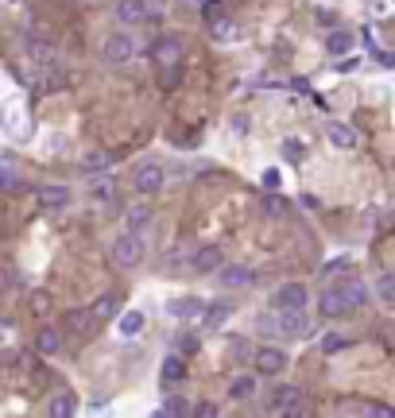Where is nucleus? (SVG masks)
<instances>
[{
  "instance_id": "nucleus-1",
  "label": "nucleus",
  "mask_w": 395,
  "mask_h": 418,
  "mask_svg": "<svg viewBox=\"0 0 395 418\" xmlns=\"http://www.w3.org/2000/svg\"><path fill=\"white\" fill-rule=\"evenodd\" d=\"M368 291L360 279H345L341 286H329L322 291V298H318V310H322L326 318H341V314H353L357 306H365Z\"/></svg>"
},
{
  "instance_id": "nucleus-2",
  "label": "nucleus",
  "mask_w": 395,
  "mask_h": 418,
  "mask_svg": "<svg viewBox=\"0 0 395 418\" xmlns=\"http://www.w3.org/2000/svg\"><path fill=\"white\" fill-rule=\"evenodd\" d=\"M144 256H147V244L139 233H125V236L113 240V264L117 267H136Z\"/></svg>"
},
{
  "instance_id": "nucleus-3",
  "label": "nucleus",
  "mask_w": 395,
  "mask_h": 418,
  "mask_svg": "<svg viewBox=\"0 0 395 418\" xmlns=\"http://www.w3.org/2000/svg\"><path fill=\"white\" fill-rule=\"evenodd\" d=\"M151 62H155V70H178L183 66V43L178 39H159V43L151 47Z\"/></svg>"
},
{
  "instance_id": "nucleus-4",
  "label": "nucleus",
  "mask_w": 395,
  "mask_h": 418,
  "mask_svg": "<svg viewBox=\"0 0 395 418\" xmlns=\"http://www.w3.org/2000/svg\"><path fill=\"white\" fill-rule=\"evenodd\" d=\"M101 54H105V62H109V66H125L132 54H136V43H132L125 31H117V35L105 39V51Z\"/></svg>"
},
{
  "instance_id": "nucleus-5",
  "label": "nucleus",
  "mask_w": 395,
  "mask_h": 418,
  "mask_svg": "<svg viewBox=\"0 0 395 418\" xmlns=\"http://www.w3.org/2000/svg\"><path fill=\"white\" fill-rule=\"evenodd\" d=\"M271 302H275V310H307L310 294L302 283H283L275 294H271Z\"/></svg>"
},
{
  "instance_id": "nucleus-6",
  "label": "nucleus",
  "mask_w": 395,
  "mask_h": 418,
  "mask_svg": "<svg viewBox=\"0 0 395 418\" xmlns=\"http://www.w3.org/2000/svg\"><path fill=\"white\" fill-rule=\"evenodd\" d=\"M252 364H256V372H260V376H279V372L287 368V352H283V349H275V345H263V349H256Z\"/></svg>"
},
{
  "instance_id": "nucleus-7",
  "label": "nucleus",
  "mask_w": 395,
  "mask_h": 418,
  "mask_svg": "<svg viewBox=\"0 0 395 418\" xmlns=\"http://www.w3.org/2000/svg\"><path fill=\"white\" fill-rule=\"evenodd\" d=\"M302 407V388H294V383H279L275 395H271V411L279 414H294Z\"/></svg>"
},
{
  "instance_id": "nucleus-8",
  "label": "nucleus",
  "mask_w": 395,
  "mask_h": 418,
  "mask_svg": "<svg viewBox=\"0 0 395 418\" xmlns=\"http://www.w3.org/2000/svg\"><path fill=\"white\" fill-rule=\"evenodd\" d=\"M279 333L283 337H307L310 333L307 310H279Z\"/></svg>"
},
{
  "instance_id": "nucleus-9",
  "label": "nucleus",
  "mask_w": 395,
  "mask_h": 418,
  "mask_svg": "<svg viewBox=\"0 0 395 418\" xmlns=\"http://www.w3.org/2000/svg\"><path fill=\"white\" fill-rule=\"evenodd\" d=\"M221 264H225V256H221V244H202V248L194 252V260H190V267H194L198 275H213Z\"/></svg>"
},
{
  "instance_id": "nucleus-10",
  "label": "nucleus",
  "mask_w": 395,
  "mask_h": 418,
  "mask_svg": "<svg viewBox=\"0 0 395 418\" xmlns=\"http://www.w3.org/2000/svg\"><path fill=\"white\" fill-rule=\"evenodd\" d=\"M132 182H136L139 194H159V190H163V167H155V163H144V167L132 175Z\"/></svg>"
},
{
  "instance_id": "nucleus-11",
  "label": "nucleus",
  "mask_w": 395,
  "mask_h": 418,
  "mask_svg": "<svg viewBox=\"0 0 395 418\" xmlns=\"http://www.w3.org/2000/svg\"><path fill=\"white\" fill-rule=\"evenodd\" d=\"M217 272H221V275H217V279H221V286H229V291H241V286H252V279H256V275H252L244 264H221Z\"/></svg>"
},
{
  "instance_id": "nucleus-12",
  "label": "nucleus",
  "mask_w": 395,
  "mask_h": 418,
  "mask_svg": "<svg viewBox=\"0 0 395 418\" xmlns=\"http://www.w3.org/2000/svg\"><path fill=\"white\" fill-rule=\"evenodd\" d=\"M28 59L35 66H59V47L47 39H28Z\"/></svg>"
},
{
  "instance_id": "nucleus-13",
  "label": "nucleus",
  "mask_w": 395,
  "mask_h": 418,
  "mask_svg": "<svg viewBox=\"0 0 395 418\" xmlns=\"http://www.w3.org/2000/svg\"><path fill=\"white\" fill-rule=\"evenodd\" d=\"M93 325H97L93 310H66L62 314V330L66 333H89Z\"/></svg>"
},
{
  "instance_id": "nucleus-14",
  "label": "nucleus",
  "mask_w": 395,
  "mask_h": 418,
  "mask_svg": "<svg viewBox=\"0 0 395 418\" xmlns=\"http://www.w3.org/2000/svg\"><path fill=\"white\" fill-rule=\"evenodd\" d=\"M66 202H70V190H66V186H59V182H47L43 190H39V206H43L47 213L62 209Z\"/></svg>"
},
{
  "instance_id": "nucleus-15",
  "label": "nucleus",
  "mask_w": 395,
  "mask_h": 418,
  "mask_svg": "<svg viewBox=\"0 0 395 418\" xmlns=\"http://www.w3.org/2000/svg\"><path fill=\"white\" fill-rule=\"evenodd\" d=\"M147 16H151V12H147L144 0H120V4H117V20L120 23H139V20H147Z\"/></svg>"
},
{
  "instance_id": "nucleus-16",
  "label": "nucleus",
  "mask_w": 395,
  "mask_h": 418,
  "mask_svg": "<svg viewBox=\"0 0 395 418\" xmlns=\"http://www.w3.org/2000/svg\"><path fill=\"white\" fill-rule=\"evenodd\" d=\"M171 314L190 322V318H202L205 314V302L202 298H178V302H171Z\"/></svg>"
},
{
  "instance_id": "nucleus-17",
  "label": "nucleus",
  "mask_w": 395,
  "mask_h": 418,
  "mask_svg": "<svg viewBox=\"0 0 395 418\" xmlns=\"http://www.w3.org/2000/svg\"><path fill=\"white\" fill-rule=\"evenodd\" d=\"M163 380H171V383L186 380V356L183 352H171V356L163 360Z\"/></svg>"
},
{
  "instance_id": "nucleus-18",
  "label": "nucleus",
  "mask_w": 395,
  "mask_h": 418,
  "mask_svg": "<svg viewBox=\"0 0 395 418\" xmlns=\"http://www.w3.org/2000/svg\"><path fill=\"white\" fill-rule=\"evenodd\" d=\"M89 194H93L97 202H109L113 194H117V178H113V175H93V182H89Z\"/></svg>"
},
{
  "instance_id": "nucleus-19",
  "label": "nucleus",
  "mask_w": 395,
  "mask_h": 418,
  "mask_svg": "<svg viewBox=\"0 0 395 418\" xmlns=\"http://www.w3.org/2000/svg\"><path fill=\"white\" fill-rule=\"evenodd\" d=\"M35 349L43 352V356H55V352L62 349V337H59V330H39V333H35Z\"/></svg>"
},
{
  "instance_id": "nucleus-20",
  "label": "nucleus",
  "mask_w": 395,
  "mask_h": 418,
  "mask_svg": "<svg viewBox=\"0 0 395 418\" xmlns=\"http://www.w3.org/2000/svg\"><path fill=\"white\" fill-rule=\"evenodd\" d=\"M78 411V399H74V391H59V395L51 399V414L55 418H70Z\"/></svg>"
},
{
  "instance_id": "nucleus-21",
  "label": "nucleus",
  "mask_w": 395,
  "mask_h": 418,
  "mask_svg": "<svg viewBox=\"0 0 395 418\" xmlns=\"http://www.w3.org/2000/svg\"><path fill=\"white\" fill-rule=\"evenodd\" d=\"M159 414H167V418H186V414H194V403H190V399H183V395H171L167 403L159 407Z\"/></svg>"
},
{
  "instance_id": "nucleus-22",
  "label": "nucleus",
  "mask_w": 395,
  "mask_h": 418,
  "mask_svg": "<svg viewBox=\"0 0 395 418\" xmlns=\"http://www.w3.org/2000/svg\"><path fill=\"white\" fill-rule=\"evenodd\" d=\"M256 395V376H236L229 383V399H252Z\"/></svg>"
},
{
  "instance_id": "nucleus-23",
  "label": "nucleus",
  "mask_w": 395,
  "mask_h": 418,
  "mask_svg": "<svg viewBox=\"0 0 395 418\" xmlns=\"http://www.w3.org/2000/svg\"><path fill=\"white\" fill-rule=\"evenodd\" d=\"M329 144L333 147H357V132H353L349 124H329Z\"/></svg>"
},
{
  "instance_id": "nucleus-24",
  "label": "nucleus",
  "mask_w": 395,
  "mask_h": 418,
  "mask_svg": "<svg viewBox=\"0 0 395 418\" xmlns=\"http://www.w3.org/2000/svg\"><path fill=\"white\" fill-rule=\"evenodd\" d=\"M326 51H329V54H349V51H353V31H329Z\"/></svg>"
},
{
  "instance_id": "nucleus-25",
  "label": "nucleus",
  "mask_w": 395,
  "mask_h": 418,
  "mask_svg": "<svg viewBox=\"0 0 395 418\" xmlns=\"http://www.w3.org/2000/svg\"><path fill=\"white\" fill-rule=\"evenodd\" d=\"M28 306H31V314H35V318H47V314H51V306H55L51 291H31L28 294Z\"/></svg>"
},
{
  "instance_id": "nucleus-26",
  "label": "nucleus",
  "mask_w": 395,
  "mask_h": 418,
  "mask_svg": "<svg viewBox=\"0 0 395 418\" xmlns=\"http://www.w3.org/2000/svg\"><path fill=\"white\" fill-rule=\"evenodd\" d=\"M117 325H120V333H125V337H136V333L144 330V314H139V310H125Z\"/></svg>"
},
{
  "instance_id": "nucleus-27",
  "label": "nucleus",
  "mask_w": 395,
  "mask_h": 418,
  "mask_svg": "<svg viewBox=\"0 0 395 418\" xmlns=\"http://www.w3.org/2000/svg\"><path fill=\"white\" fill-rule=\"evenodd\" d=\"M89 310H93L97 322H105V318H117V294H101V298H97Z\"/></svg>"
},
{
  "instance_id": "nucleus-28",
  "label": "nucleus",
  "mask_w": 395,
  "mask_h": 418,
  "mask_svg": "<svg viewBox=\"0 0 395 418\" xmlns=\"http://www.w3.org/2000/svg\"><path fill=\"white\" fill-rule=\"evenodd\" d=\"M147 225H151V209H147V206H132L128 209V228H132V233H144Z\"/></svg>"
},
{
  "instance_id": "nucleus-29",
  "label": "nucleus",
  "mask_w": 395,
  "mask_h": 418,
  "mask_svg": "<svg viewBox=\"0 0 395 418\" xmlns=\"http://www.w3.org/2000/svg\"><path fill=\"white\" fill-rule=\"evenodd\" d=\"M109 159H113L109 151H89L86 159H81V170H105V167H109Z\"/></svg>"
},
{
  "instance_id": "nucleus-30",
  "label": "nucleus",
  "mask_w": 395,
  "mask_h": 418,
  "mask_svg": "<svg viewBox=\"0 0 395 418\" xmlns=\"http://www.w3.org/2000/svg\"><path fill=\"white\" fill-rule=\"evenodd\" d=\"M341 349H349V337H341V333H326V337H322V352H326V356H333V352H341Z\"/></svg>"
},
{
  "instance_id": "nucleus-31",
  "label": "nucleus",
  "mask_w": 395,
  "mask_h": 418,
  "mask_svg": "<svg viewBox=\"0 0 395 418\" xmlns=\"http://www.w3.org/2000/svg\"><path fill=\"white\" fill-rule=\"evenodd\" d=\"M225 318H229V302H217V306H213V310H205V322H210L213 330H217V325L225 322Z\"/></svg>"
},
{
  "instance_id": "nucleus-32",
  "label": "nucleus",
  "mask_w": 395,
  "mask_h": 418,
  "mask_svg": "<svg viewBox=\"0 0 395 418\" xmlns=\"http://www.w3.org/2000/svg\"><path fill=\"white\" fill-rule=\"evenodd\" d=\"M0 190H20V175L12 167H0Z\"/></svg>"
},
{
  "instance_id": "nucleus-33",
  "label": "nucleus",
  "mask_w": 395,
  "mask_h": 418,
  "mask_svg": "<svg viewBox=\"0 0 395 418\" xmlns=\"http://www.w3.org/2000/svg\"><path fill=\"white\" fill-rule=\"evenodd\" d=\"M210 31H213V39H229L233 35V20H210Z\"/></svg>"
},
{
  "instance_id": "nucleus-34",
  "label": "nucleus",
  "mask_w": 395,
  "mask_h": 418,
  "mask_svg": "<svg viewBox=\"0 0 395 418\" xmlns=\"http://www.w3.org/2000/svg\"><path fill=\"white\" fill-rule=\"evenodd\" d=\"M198 345H202V341H198L194 333H183V337H178V352H183V356H194Z\"/></svg>"
},
{
  "instance_id": "nucleus-35",
  "label": "nucleus",
  "mask_w": 395,
  "mask_h": 418,
  "mask_svg": "<svg viewBox=\"0 0 395 418\" xmlns=\"http://www.w3.org/2000/svg\"><path fill=\"white\" fill-rule=\"evenodd\" d=\"M263 213H268V217H283V213H287V202H283V198H268V202H263Z\"/></svg>"
},
{
  "instance_id": "nucleus-36",
  "label": "nucleus",
  "mask_w": 395,
  "mask_h": 418,
  "mask_svg": "<svg viewBox=\"0 0 395 418\" xmlns=\"http://www.w3.org/2000/svg\"><path fill=\"white\" fill-rule=\"evenodd\" d=\"M283 155H287L291 163H299V159H302V144H299V139H283Z\"/></svg>"
},
{
  "instance_id": "nucleus-37",
  "label": "nucleus",
  "mask_w": 395,
  "mask_h": 418,
  "mask_svg": "<svg viewBox=\"0 0 395 418\" xmlns=\"http://www.w3.org/2000/svg\"><path fill=\"white\" fill-rule=\"evenodd\" d=\"M279 182H283V175H279L275 167H268V170H263V186H268V190H279Z\"/></svg>"
},
{
  "instance_id": "nucleus-38",
  "label": "nucleus",
  "mask_w": 395,
  "mask_h": 418,
  "mask_svg": "<svg viewBox=\"0 0 395 418\" xmlns=\"http://www.w3.org/2000/svg\"><path fill=\"white\" fill-rule=\"evenodd\" d=\"M194 414H198V418H213V414H221V407H217V403H198Z\"/></svg>"
},
{
  "instance_id": "nucleus-39",
  "label": "nucleus",
  "mask_w": 395,
  "mask_h": 418,
  "mask_svg": "<svg viewBox=\"0 0 395 418\" xmlns=\"http://www.w3.org/2000/svg\"><path fill=\"white\" fill-rule=\"evenodd\" d=\"M12 283H16V272H12V267H0V294H4Z\"/></svg>"
},
{
  "instance_id": "nucleus-40",
  "label": "nucleus",
  "mask_w": 395,
  "mask_h": 418,
  "mask_svg": "<svg viewBox=\"0 0 395 418\" xmlns=\"http://www.w3.org/2000/svg\"><path fill=\"white\" fill-rule=\"evenodd\" d=\"M380 62L384 66H395V54H380Z\"/></svg>"
},
{
  "instance_id": "nucleus-41",
  "label": "nucleus",
  "mask_w": 395,
  "mask_h": 418,
  "mask_svg": "<svg viewBox=\"0 0 395 418\" xmlns=\"http://www.w3.org/2000/svg\"><path fill=\"white\" fill-rule=\"evenodd\" d=\"M205 4H210V0H205Z\"/></svg>"
},
{
  "instance_id": "nucleus-42",
  "label": "nucleus",
  "mask_w": 395,
  "mask_h": 418,
  "mask_svg": "<svg viewBox=\"0 0 395 418\" xmlns=\"http://www.w3.org/2000/svg\"><path fill=\"white\" fill-rule=\"evenodd\" d=\"M391 302H395V298H391Z\"/></svg>"
}]
</instances>
